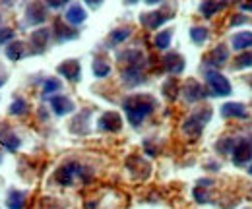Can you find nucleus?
Returning a JSON list of instances; mask_svg holds the SVG:
<instances>
[{
  "label": "nucleus",
  "instance_id": "nucleus-8",
  "mask_svg": "<svg viewBox=\"0 0 252 209\" xmlns=\"http://www.w3.org/2000/svg\"><path fill=\"white\" fill-rule=\"evenodd\" d=\"M26 16H28V24H32V26L43 24V22L47 20V8H45L41 2H33V4L28 6Z\"/></svg>",
  "mask_w": 252,
  "mask_h": 209
},
{
  "label": "nucleus",
  "instance_id": "nucleus-43",
  "mask_svg": "<svg viewBox=\"0 0 252 209\" xmlns=\"http://www.w3.org/2000/svg\"><path fill=\"white\" fill-rule=\"evenodd\" d=\"M0 161H2V157H0Z\"/></svg>",
  "mask_w": 252,
  "mask_h": 209
},
{
  "label": "nucleus",
  "instance_id": "nucleus-25",
  "mask_svg": "<svg viewBox=\"0 0 252 209\" xmlns=\"http://www.w3.org/2000/svg\"><path fill=\"white\" fill-rule=\"evenodd\" d=\"M171 39H173V31L171 30L161 31V33H158V37H156V47H158L159 51L169 49L171 47Z\"/></svg>",
  "mask_w": 252,
  "mask_h": 209
},
{
  "label": "nucleus",
  "instance_id": "nucleus-31",
  "mask_svg": "<svg viewBox=\"0 0 252 209\" xmlns=\"http://www.w3.org/2000/svg\"><path fill=\"white\" fill-rule=\"evenodd\" d=\"M10 113H12V115H16V117L26 115V113H28V103H26L24 99H16V101L10 105Z\"/></svg>",
  "mask_w": 252,
  "mask_h": 209
},
{
  "label": "nucleus",
  "instance_id": "nucleus-12",
  "mask_svg": "<svg viewBox=\"0 0 252 209\" xmlns=\"http://www.w3.org/2000/svg\"><path fill=\"white\" fill-rule=\"evenodd\" d=\"M223 119H247V107L243 103H225L221 107Z\"/></svg>",
  "mask_w": 252,
  "mask_h": 209
},
{
  "label": "nucleus",
  "instance_id": "nucleus-36",
  "mask_svg": "<svg viewBox=\"0 0 252 209\" xmlns=\"http://www.w3.org/2000/svg\"><path fill=\"white\" fill-rule=\"evenodd\" d=\"M249 22V18H245V16H235L233 20H231V26H239V24H247Z\"/></svg>",
  "mask_w": 252,
  "mask_h": 209
},
{
  "label": "nucleus",
  "instance_id": "nucleus-40",
  "mask_svg": "<svg viewBox=\"0 0 252 209\" xmlns=\"http://www.w3.org/2000/svg\"><path fill=\"white\" fill-rule=\"evenodd\" d=\"M247 82H249V84L252 86V76H249V78H247Z\"/></svg>",
  "mask_w": 252,
  "mask_h": 209
},
{
  "label": "nucleus",
  "instance_id": "nucleus-1",
  "mask_svg": "<svg viewBox=\"0 0 252 209\" xmlns=\"http://www.w3.org/2000/svg\"><path fill=\"white\" fill-rule=\"evenodd\" d=\"M123 109H125L126 117L130 120L132 126H140L146 117H150L156 109V99L150 95H132L123 101Z\"/></svg>",
  "mask_w": 252,
  "mask_h": 209
},
{
  "label": "nucleus",
  "instance_id": "nucleus-9",
  "mask_svg": "<svg viewBox=\"0 0 252 209\" xmlns=\"http://www.w3.org/2000/svg\"><path fill=\"white\" fill-rule=\"evenodd\" d=\"M51 109H53L55 115L66 117V115H70V113L74 111V103H72L68 97H64V95H55V97L51 99Z\"/></svg>",
  "mask_w": 252,
  "mask_h": 209
},
{
  "label": "nucleus",
  "instance_id": "nucleus-5",
  "mask_svg": "<svg viewBox=\"0 0 252 209\" xmlns=\"http://www.w3.org/2000/svg\"><path fill=\"white\" fill-rule=\"evenodd\" d=\"M76 177H84V169L78 163H66L57 171V182L63 186H70Z\"/></svg>",
  "mask_w": 252,
  "mask_h": 209
},
{
  "label": "nucleus",
  "instance_id": "nucleus-2",
  "mask_svg": "<svg viewBox=\"0 0 252 209\" xmlns=\"http://www.w3.org/2000/svg\"><path fill=\"white\" fill-rule=\"evenodd\" d=\"M210 119H212V111H210V109H202V111L194 113L192 117H189V119L185 120V124H183V132H185L187 136L196 138V136L202 134L204 126L208 124V120Z\"/></svg>",
  "mask_w": 252,
  "mask_h": 209
},
{
  "label": "nucleus",
  "instance_id": "nucleus-30",
  "mask_svg": "<svg viewBox=\"0 0 252 209\" xmlns=\"http://www.w3.org/2000/svg\"><path fill=\"white\" fill-rule=\"evenodd\" d=\"M57 37H59V41H68V39H76L78 33H76L74 30L64 28L61 22H57Z\"/></svg>",
  "mask_w": 252,
  "mask_h": 209
},
{
  "label": "nucleus",
  "instance_id": "nucleus-33",
  "mask_svg": "<svg viewBox=\"0 0 252 209\" xmlns=\"http://www.w3.org/2000/svg\"><path fill=\"white\" fill-rule=\"evenodd\" d=\"M14 37H16V33L12 30H0V45H6L10 41H14Z\"/></svg>",
  "mask_w": 252,
  "mask_h": 209
},
{
  "label": "nucleus",
  "instance_id": "nucleus-20",
  "mask_svg": "<svg viewBox=\"0 0 252 209\" xmlns=\"http://www.w3.org/2000/svg\"><path fill=\"white\" fill-rule=\"evenodd\" d=\"M24 55H26V49H24V45H22V43L12 41L10 45H6V57H8V60L16 62V60L22 59Z\"/></svg>",
  "mask_w": 252,
  "mask_h": 209
},
{
  "label": "nucleus",
  "instance_id": "nucleus-15",
  "mask_svg": "<svg viewBox=\"0 0 252 209\" xmlns=\"http://www.w3.org/2000/svg\"><path fill=\"white\" fill-rule=\"evenodd\" d=\"M231 45L235 51H249L252 47V31H239L231 37Z\"/></svg>",
  "mask_w": 252,
  "mask_h": 209
},
{
  "label": "nucleus",
  "instance_id": "nucleus-42",
  "mask_svg": "<svg viewBox=\"0 0 252 209\" xmlns=\"http://www.w3.org/2000/svg\"><path fill=\"white\" fill-rule=\"evenodd\" d=\"M249 173H251V177H252V165H251V169H249Z\"/></svg>",
  "mask_w": 252,
  "mask_h": 209
},
{
  "label": "nucleus",
  "instance_id": "nucleus-28",
  "mask_svg": "<svg viewBox=\"0 0 252 209\" xmlns=\"http://www.w3.org/2000/svg\"><path fill=\"white\" fill-rule=\"evenodd\" d=\"M94 74H95V78H107V76L111 74V66H109L105 60H95Z\"/></svg>",
  "mask_w": 252,
  "mask_h": 209
},
{
  "label": "nucleus",
  "instance_id": "nucleus-26",
  "mask_svg": "<svg viewBox=\"0 0 252 209\" xmlns=\"http://www.w3.org/2000/svg\"><path fill=\"white\" fill-rule=\"evenodd\" d=\"M132 35V31L128 30V28H123V30H115L111 33V37H109V43L111 45H119V43H125L126 39Z\"/></svg>",
  "mask_w": 252,
  "mask_h": 209
},
{
  "label": "nucleus",
  "instance_id": "nucleus-11",
  "mask_svg": "<svg viewBox=\"0 0 252 209\" xmlns=\"http://www.w3.org/2000/svg\"><path fill=\"white\" fill-rule=\"evenodd\" d=\"M227 60H229V49L225 47V45H218L208 57H206V62L210 64V66H214V68H221V66H225L227 64Z\"/></svg>",
  "mask_w": 252,
  "mask_h": 209
},
{
  "label": "nucleus",
  "instance_id": "nucleus-22",
  "mask_svg": "<svg viewBox=\"0 0 252 209\" xmlns=\"http://www.w3.org/2000/svg\"><path fill=\"white\" fill-rule=\"evenodd\" d=\"M220 8H221V4L218 0H204L202 6H200V12H202L204 18H212L214 14L220 12Z\"/></svg>",
  "mask_w": 252,
  "mask_h": 209
},
{
  "label": "nucleus",
  "instance_id": "nucleus-34",
  "mask_svg": "<svg viewBox=\"0 0 252 209\" xmlns=\"http://www.w3.org/2000/svg\"><path fill=\"white\" fill-rule=\"evenodd\" d=\"M194 198H196L200 204H208V202H210V196L204 192V188H202V186H198V188L194 190Z\"/></svg>",
  "mask_w": 252,
  "mask_h": 209
},
{
  "label": "nucleus",
  "instance_id": "nucleus-37",
  "mask_svg": "<svg viewBox=\"0 0 252 209\" xmlns=\"http://www.w3.org/2000/svg\"><path fill=\"white\" fill-rule=\"evenodd\" d=\"M86 4H88L90 8H99V6L103 4V0H86Z\"/></svg>",
  "mask_w": 252,
  "mask_h": 209
},
{
  "label": "nucleus",
  "instance_id": "nucleus-21",
  "mask_svg": "<svg viewBox=\"0 0 252 209\" xmlns=\"http://www.w3.org/2000/svg\"><path fill=\"white\" fill-rule=\"evenodd\" d=\"M0 144H2L8 151H16L18 148H20L22 140H20L16 134H12L10 130H6V134H2V136H0Z\"/></svg>",
  "mask_w": 252,
  "mask_h": 209
},
{
  "label": "nucleus",
  "instance_id": "nucleus-24",
  "mask_svg": "<svg viewBox=\"0 0 252 209\" xmlns=\"http://www.w3.org/2000/svg\"><path fill=\"white\" fill-rule=\"evenodd\" d=\"M208 37H210V31L206 30V28H192L190 30V39L196 45H204L208 41Z\"/></svg>",
  "mask_w": 252,
  "mask_h": 209
},
{
  "label": "nucleus",
  "instance_id": "nucleus-14",
  "mask_svg": "<svg viewBox=\"0 0 252 209\" xmlns=\"http://www.w3.org/2000/svg\"><path fill=\"white\" fill-rule=\"evenodd\" d=\"M169 18H171V16H165V14H161V12H152V14H142L140 22H142L148 30H158V28H161Z\"/></svg>",
  "mask_w": 252,
  "mask_h": 209
},
{
  "label": "nucleus",
  "instance_id": "nucleus-3",
  "mask_svg": "<svg viewBox=\"0 0 252 209\" xmlns=\"http://www.w3.org/2000/svg\"><path fill=\"white\" fill-rule=\"evenodd\" d=\"M206 84H208L210 95H216V97L231 95V84H229V80L223 74L216 72V70L206 72Z\"/></svg>",
  "mask_w": 252,
  "mask_h": 209
},
{
  "label": "nucleus",
  "instance_id": "nucleus-29",
  "mask_svg": "<svg viewBox=\"0 0 252 209\" xmlns=\"http://www.w3.org/2000/svg\"><path fill=\"white\" fill-rule=\"evenodd\" d=\"M235 148V140L233 138H223L221 142L216 144V151L220 153V155H229L231 151Z\"/></svg>",
  "mask_w": 252,
  "mask_h": 209
},
{
  "label": "nucleus",
  "instance_id": "nucleus-16",
  "mask_svg": "<svg viewBox=\"0 0 252 209\" xmlns=\"http://www.w3.org/2000/svg\"><path fill=\"white\" fill-rule=\"evenodd\" d=\"M86 18H88V14H86V10H84L80 4H72V6L68 8V12H66V22L72 24V26L84 24Z\"/></svg>",
  "mask_w": 252,
  "mask_h": 209
},
{
  "label": "nucleus",
  "instance_id": "nucleus-17",
  "mask_svg": "<svg viewBox=\"0 0 252 209\" xmlns=\"http://www.w3.org/2000/svg\"><path fill=\"white\" fill-rule=\"evenodd\" d=\"M144 66H128L125 72H123V80H125L128 86H138L144 82V72H142Z\"/></svg>",
  "mask_w": 252,
  "mask_h": 209
},
{
  "label": "nucleus",
  "instance_id": "nucleus-35",
  "mask_svg": "<svg viewBox=\"0 0 252 209\" xmlns=\"http://www.w3.org/2000/svg\"><path fill=\"white\" fill-rule=\"evenodd\" d=\"M68 2H70V0H47V4H49L51 8H63Z\"/></svg>",
  "mask_w": 252,
  "mask_h": 209
},
{
  "label": "nucleus",
  "instance_id": "nucleus-41",
  "mask_svg": "<svg viewBox=\"0 0 252 209\" xmlns=\"http://www.w3.org/2000/svg\"><path fill=\"white\" fill-rule=\"evenodd\" d=\"M126 2H128V4H134V2H138V0H126Z\"/></svg>",
  "mask_w": 252,
  "mask_h": 209
},
{
  "label": "nucleus",
  "instance_id": "nucleus-6",
  "mask_svg": "<svg viewBox=\"0 0 252 209\" xmlns=\"http://www.w3.org/2000/svg\"><path fill=\"white\" fill-rule=\"evenodd\" d=\"M97 126H99V130H103V132H119V130L123 128V119H121L119 113L107 111L105 115H101Z\"/></svg>",
  "mask_w": 252,
  "mask_h": 209
},
{
  "label": "nucleus",
  "instance_id": "nucleus-32",
  "mask_svg": "<svg viewBox=\"0 0 252 209\" xmlns=\"http://www.w3.org/2000/svg\"><path fill=\"white\" fill-rule=\"evenodd\" d=\"M235 68L237 70H241V68H252V51H245V55H241L237 59Z\"/></svg>",
  "mask_w": 252,
  "mask_h": 209
},
{
  "label": "nucleus",
  "instance_id": "nucleus-39",
  "mask_svg": "<svg viewBox=\"0 0 252 209\" xmlns=\"http://www.w3.org/2000/svg\"><path fill=\"white\" fill-rule=\"evenodd\" d=\"M146 2H148V4H159L161 0H146Z\"/></svg>",
  "mask_w": 252,
  "mask_h": 209
},
{
  "label": "nucleus",
  "instance_id": "nucleus-27",
  "mask_svg": "<svg viewBox=\"0 0 252 209\" xmlns=\"http://www.w3.org/2000/svg\"><path fill=\"white\" fill-rule=\"evenodd\" d=\"M61 90H63V84L57 78H49L43 84V95H53V93H59Z\"/></svg>",
  "mask_w": 252,
  "mask_h": 209
},
{
  "label": "nucleus",
  "instance_id": "nucleus-18",
  "mask_svg": "<svg viewBox=\"0 0 252 209\" xmlns=\"http://www.w3.org/2000/svg\"><path fill=\"white\" fill-rule=\"evenodd\" d=\"M49 39H51V31L49 30H37L33 31L32 35V45L35 47L37 53H43L49 45Z\"/></svg>",
  "mask_w": 252,
  "mask_h": 209
},
{
  "label": "nucleus",
  "instance_id": "nucleus-38",
  "mask_svg": "<svg viewBox=\"0 0 252 209\" xmlns=\"http://www.w3.org/2000/svg\"><path fill=\"white\" fill-rule=\"evenodd\" d=\"M243 10H249V12H252V2H245V4H243Z\"/></svg>",
  "mask_w": 252,
  "mask_h": 209
},
{
  "label": "nucleus",
  "instance_id": "nucleus-19",
  "mask_svg": "<svg viewBox=\"0 0 252 209\" xmlns=\"http://www.w3.org/2000/svg\"><path fill=\"white\" fill-rule=\"evenodd\" d=\"M6 206H8V209H24V206H26V192L10 190L8 198H6Z\"/></svg>",
  "mask_w": 252,
  "mask_h": 209
},
{
  "label": "nucleus",
  "instance_id": "nucleus-23",
  "mask_svg": "<svg viewBox=\"0 0 252 209\" xmlns=\"http://www.w3.org/2000/svg\"><path fill=\"white\" fill-rule=\"evenodd\" d=\"M177 93H179V82H177V78H169L163 84V95L167 99H177Z\"/></svg>",
  "mask_w": 252,
  "mask_h": 209
},
{
  "label": "nucleus",
  "instance_id": "nucleus-7",
  "mask_svg": "<svg viewBox=\"0 0 252 209\" xmlns=\"http://www.w3.org/2000/svg\"><path fill=\"white\" fill-rule=\"evenodd\" d=\"M59 74L64 76L66 80H70V82H80V76H82L80 62L78 60H66L59 66Z\"/></svg>",
  "mask_w": 252,
  "mask_h": 209
},
{
  "label": "nucleus",
  "instance_id": "nucleus-4",
  "mask_svg": "<svg viewBox=\"0 0 252 209\" xmlns=\"http://www.w3.org/2000/svg\"><path fill=\"white\" fill-rule=\"evenodd\" d=\"M231 157H233V163L237 167H245L252 161V142L247 138H241L235 142V148L231 151Z\"/></svg>",
  "mask_w": 252,
  "mask_h": 209
},
{
  "label": "nucleus",
  "instance_id": "nucleus-13",
  "mask_svg": "<svg viewBox=\"0 0 252 209\" xmlns=\"http://www.w3.org/2000/svg\"><path fill=\"white\" fill-rule=\"evenodd\" d=\"M163 66L169 74H181L185 70V59L179 53H169L163 60Z\"/></svg>",
  "mask_w": 252,
  "mask_h": 209
},
{
  "label": "nucleus",
  "instance_id": "nucleus-10",
  "mask_svg": "<svg viewBox=\"0 0 252 209\" xmlns=\"http://www.w3.org/2000/svg\"><path fill=\"white\" fill-rule=\"evenodd\" d=\"M183 95H185V99L190 101V103H196V101H202L208 93L204 91V88L196 82V80H190L185 84V88H183Z\"/></svg>",
  "mask_w": 252,
  "mask_h": 209
}]
</instances>
